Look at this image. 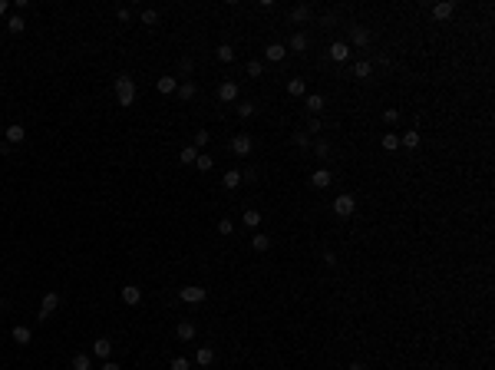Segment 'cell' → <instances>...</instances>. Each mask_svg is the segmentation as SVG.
Wrapping results in <instances>:
<instances>
[{"label": "cell", "instance_id": "cell-1", "mask_svg": "<svg viewBox=\"0 0 495 370\" xmlns=\"http://www.w3.org/2000/svg\"><path fill=\"white\" fill-rule=\"evenodd\" d=\"M116 100H119V106H132V100H136V80L132 76H116Z\"/></svg>", "mask_w": 495, "mask_h": 370}, {"label": "cell", "instance_id": "cell-2", "mask_svg": "<svg viewBox=\"0 0 495 370\" xmlns=\"http://www.w3.org/2000/svg\"><path fill=\"white\" fill-rule=\"evenodd\" d=\"M353 212H357V199H353L350 192H344V195H337V199H333V215H340V218H350Z\"/></svg>", "mask_w": 495, "mask_h": 370}, {"label": "cell", "instance_id": "cell-3", "mask_svg": "<svg viewBox=\"0 0 495 370\" xmlns=\"http://www.w3.org/2000/svg\"><path fill=\"white\" fill-rule=\"evenodd\" d=\"M178 298H182L185 304H201V301L208 298V291H205V288H198V284H188V288L178 291Z\"/></svg>", "mask_w": 495, "mask_h": 370}, {"label": "cell", "instance_id": "cell-4", "mask_svg": "<svg viewBox=\"0 0 495 370\" xmlns=\"http://www.w3.org/2000/svg\"><path fill=\"white\" fill-rule=\"evenodd\" d=\"M251 149H254V142H251L248 132H238V136L231 139V152H235V156L245 159V156H251Z\"/></svg>", "mask_w": 495, "mask_h": 370}, {"label": "cell", "instance_id": "cell-5", "mask_svg": "<svg viewBox=\"0 0 495 370\" xmlns=\"http://www.w3.org/2000/svg\"><path fill=\"white\" fill-rule=\"evenodd\" d=\"M350 43H340V40H337V43H330V53H327V57H330L333 63H347V60H350Z\"/></svg>", "mask_w": 495, "mask_h": 370}, {"label": "cell", "instance_id": "cell-6", "mask_svg": "<svg viewBox=\"0 0 495 370\" xmlns=\"http://www.w3.org/2000/svg\"><path fill=\"white\" fill-rule=\"evenodd\" d=\"M314 17V10L307 4H297V7H291V13H288V20L291 23H307V20Z\"/></svg>", "mask_w": 495, "mask_h": 370}, {"label": "cell", "instance_id": "cell-7", "mask_svg": "<svg viewBox=\"0 0 495 370\" xmlns=\"http://www.w3.org/2000/svg\"><path fill=\"white\" fill-rule=\"evenodd\" d=\"M218 100L221 103H235V100H238V83H235V80H225L218 86Z\"/></svg>", "mask_w": 495, "mask_h": 370}, {"label": "cell", "instance_id": "cell-8", "mask_svg": "<svg viewBox=\"0 0 495 370\" xmlns=\"http://www.w3.org/2000/svg\"><path fill=\"white\" fill-rule=\"evenodd\" d=\"M350 43L353 46H370V30H367V27H360V23H353L350 27Z\"/></svg>", "mask_w": 495, "mask_h": 370}, {"label": "cell", "instance_id": "cell-9", "mask_svg": "<svg viewBox=\"0 0 495 370\" xmlns=\"http://www.w3.org/2000/svg\"><path fill=\"white\" fill-rule=\"evenodd\" d=\"M307 46H310V37H307V33H304V30L291 33V46H288L291 53H304V50H307Z\"/></svg>", "mask_w": 495, "mask_h": 370}, {"label": "cell", "instance_id": "cell-10", "mask_svg": "<svg viewBox=\"0 0 495 370\" xmlns=\"http://www.w3.org/2000/svg\"><path fill=\"white\" fill-rule=\"evenodd\" d=\"M284 57H288V46H284V43H268V46H264V60L281 63Z\"/></svg>", "mask_w": 495, "mask_h": 370}, {"label": "cell", "instance_id": "cell-11", "mask_svg": "<svg viewBox=\"0 0 495 370\" xmlns=\"http://www.w3.org/2000/svg\"><path fill=\"white\" fill-rule=\"evenodd\" d=\"M175 93H178V100H182V103H192L195 96H198V86H195V80H185V83H178Z\"/></svg>", "mask_w": 495, "mask_h": 370}, {"label": "cell", "instance_id": "cell-12", "mask_svg": "<svg viewBox=\"0 0 495 370\" xmlns=\"http://www.w3.org/2000/svg\"><path fill=\"white\" fill-rule=\"evenodd\" d=\"M4 136H7V142H10V145H17V142H23V139H27V129L20 122H13V126H7V129H4Z\"/></svg>", "mask_w": 495, "mask_h": 370}, {"label": "cell", "instance_id": "cell-13", "mask_svg": "<svg viewBox=\"0 0 495 370\" xmlns=\"http://www.w3.org/2000/svg\"><path fill=\"white\" fill-rule=\"evenodd\" d=\"M93 354H96L99 360H109V354H113V340H109V337L93 340Z\"/></svg>", "mask_w": 495, "mask_h": 370}, {"label": "cell", "instance_id": "cell-14", "mask_svg": "<svg viewBox=\"0 0 495 370\" xmlns=\"http://www.w3.org/2000/svg\"><path fill=\"white\" fill-rule=\"evenodd\" d=\"M452 13H456V4H452V0H442V4L433 7V17H436V20H449Z\"/></svg>", "mask_w": 495, "mask_h": 370}, {"label": "cell", "instance_id": "cell-15", "mask_svg": "<svg viewBox=\"0 0 495 370\" xmlns=\"http://www.w3.org/2000/svg\"><path fill=\"white\" fill-rule=\"evenodd\" d=\"M155 86H159V93H162V96H172L178 89V80H175V76H159Z\"/></svg>", "mask_w": 495, "mask_h": 370}, {"label": "cell", "instance_id": "cell-16", "mask_svg": "<svg viewBox=\"0 0 495 370\" xmlns=\"http://www.w3.org/2000/svg\"><path fill=\"white\" fill-rule=\"evenodd\" d=\"M122 301L129 304V308H136V304L142 301V291H139L136 284H125V288H122Z\"/></svg>", "mask_w": 495, "mask_h": 370}, {"label": "cell", "instance_id": "cell-17", "mask_svg": "<svg viewBox=\"0 0 495 370\" xmlns=\"http://www.w3.org/2000/svg\"><path fill=\"white\" fill-rule=\"evenodd\" d=\"M420 142H423V136H420L416 129H406V132L400 136V145H406V149H420Z\"/></svg>", "mask_w": 495, "mask_h": 370}, {"label": "cell", "instance_id": "cell-18", "mask_svg": "<svg viewBox=\"0 0 495 370\" xmlns=\"http://www.w3.org/2000/svg\"><path fill=\"white\" fill-rule=\"evenodd\" d=\"M324 96H320V93H307V96H304V106H307V113H320V109H324Z\"/></svg>", "mask_w": 495, "mask_h": 370}, {"label": "cell", "instance_id": "cell-19", "mask_svg": "<svg viewBox=\"0 0 495 370\" xmlns=\"http://www.w3.org/2000/svg\"><path fill=\"white\" fill-rule=\"evenodd\" d=\"M10 337L17 340V344H30V340H33V331H30V327H23V324H17L10 331Z\"/></svg>", "mask_w": 495, "mask_h": 370}, {"label": "cell", "instance_id": "cell-20", "mask_svg": "<svg viewBox=\"0 0 495 370\" xmlns=\"http://www.w3.org/2000/svg\"><path fill=\"white\" fill-rule=\"evenodd\" d=\"M330 172H327V169H317V172H314V176H310V185L314 188H327V185H330Z\"/></svg>", "mask_w": 495, "mask_h": 370}, {"label": "cell", "instance_id": "cell-21", "mask_svg": "<svg viewBox=\"0 0 495 370\" xmlns=\"http://www.w3.org/2000/svg\"><path fill=\"white\" fill-rule=\"evenodd\" d=\"M175 334H178V340H195V334H198V331H195L192 320H182V324L175 327Z\"/></svg>", "mask_w": 495, "mask_h": 370}, {"label": "cell", "instance_id": "cell-22", "mask_svg": "<svg viewBox=\"0 0 495 370\" xmlns=\"http://www.w3.org/2000/svg\"><path fill=\"white\" fill-rule=\"evenodd\" d=\"M57 308H60V294H57V291H46V294H43V308H40V311L53 314Z\"/></svg>", "mask_w": 495, "mask_h": 370}, {"label": "cell", "instance_id": "cell-23", "mask_svg": "<svg viewBox=\"0 0 495 370\" xmlns=\"http://www.w3.org/2000/svg\"><path fill=\"white\" fill-rule=\"evenodd\" d=\"M370 73H373L370 60H357V63H353V76H357V80H367Z\"/></svg>", "mask_w": 495, "mask_h": 370}, {"label": "cell", "instance_id": "cell-24", "mask_svg": "<svg viewBox=\"0 0 495 370\" xmlns=\"http://www.w3.org/2000/svg\"><path fill=\"white\" fill-rule=\"evenodd\" d=\"M195 360H198V367H212V360H215V351H212V347H198V354H195Z\"/></svg>", "mask_w": 495, "mask_h": 370}, {"label": "cell", "instance_id": "cell-25", "mask_svg": "<svg viewBox=\"0 0 495 370\" xmlns=\"http://www.w3.org/2000/svg\"><path fill=\"white\" fill-rule=\"evenodd\" d=\"M251 248H254V251H268V248H271V238H268L264 232L251 235Z\"/></svg>", "mask_w": 495, "mask_h": 370}, {"label": "cell", "instance_id": "cell-26", "mask_svg": "<svg viewBox=\"0 0 495 370\" xmlns=\"http://www.w3.org/2000/svg\"><path fill=\"white\" fill-rule=\"evenodd\" d=\"M288 93L291 96H307V83L304 80H288Z\"/></svg>", "mask_w": 495, "mask_h": 370}, {"label": "cell", "instance_id": "cell-27", "mask_svg": "<svg viewBox=\"0 0 495 370\" xmlns=\"http://www.w3.org/2000/svg\"><path fill=\"white\" fill-rule=\"evenodd\" d=\"M215 57H218L221 63H231V60H235V46H231V43H221L218 50H215Z\"/></svg>", "mask_w": 495, "mask_h": 370}, {"label": "cell", "instance_id": "cell-28", "mask_svg": "<svg viewBox=\"0 0 495 370\" xmlns=\"http://www.w3.org/2000/svg\"><path fill=\"white\" fill-rule=\"evenodd\" d=\"M221 182H225V188H238V185H241V172H238V169H228Z\"/></svg>", "mask_w": 495, "mask_h": 370}, {"label": "cell", "instance_id": "cell-29", "mask_svg": "<svg viewBox=\"0 0 495 370\" xmlns=\"http://www.w3.org/2000/svg\"><path fill=\"white\" fill-rule=\"evenodd\" d=\"M291 139H294V145H297V149H307V145H310V132H307V129H297Z\"/></svg>", "mask_w": 495, "mask_h": 370}, {"label": "cell", "instance_id": "cell-30", "mask_svg": "<svg viewBox=\"0 0 495 370\" xmlns=\"http://www.w3.org/2000/svg\"><path fill=\"white\" fill-rule=\"evenodd\" d=\"M314 156L327 159V156H330V142H327V139H317V142H314Z\"/></svg>", "mask_w": 495, "mask_h": 370}, {"label": "cell", "instance_id": "cell-31", "mask_svg": "<svg viewBox=\"0 0 495 370\" xmlns=\"http://www.w3.org/2000/svg\"><path fill=\"white\" fill-rule=\"evenodd\" d=\"M7 30H10V33H23L27 30L23 17H20V13H17V17H10V20H7Z\"/></svg>", "mask_w": 495, "mask_h": 370}, {"label": "cell", "instance_id": "cell-32", "mask_svg": "<svg viewBox=\"0 0 495 370\" xmlns=\"http://www.w3.org/2000/svg\"><path fill=\"white\" fill-rule=\"evenodd\" d=\"M195 165H198L201 172H212V165H215V159L212 156H205V152H198V159H195Z\"/></svg>", "mask_w": 495, "mask_h": 370}, {"label": "cell", "instance_id": "cell-33", "mask_svg": "<svg viewBox=\"0 0 495 370\" xmlns=\"http://www.w3.org/2000/svg\"><path fill=\"white\" fill-rule=\"evenodd\" d=\"M245 225H248V228H257V225H261V212L248 208V212H245Z\"/></svg>", "mask_w": 495, "mask_h": 370}, {"label": "cell", "instance_id": "cell-34", "mask_svg": "<svg viewBox=\"0 0 495 370\" xmlns=\"http://www.w3.org/2000/svg\"><path fill=\"white\" fill-rule=\"evenodd\" d=\"M245 69H248V76H254V80H257V76L264 73V63H261V60H248Z\"/></svg>", "mask_w": 495, "mask_h": 370}, {"label": "cell", "instance_id": "cell-35", "mask_svg": "<svg viewBox=\"0 0 495 370\" xmlns=\"http://www.w3.org/2000/svg\"><path fill=\"white\" fill-rule=\"evenodd\" d=\"M396 145H400V136H396V132H386V136H383V149H386V152H393Z\"/></svg>", "mask_w": 495, "mask_h": 370}, {"label": "cell", "instance_id": "cell-36", "mask_svg": "<svg viewBox=\"0 0 495 370\" xmlns=\"http://www.w3.org/2000/svg\"><path fill=\"white\" fill-rule=\"evenodd\" d=\"M238 116H241V119H251V116H254V103H238Z\"/></svg>", "mask_w": 495, "mask_h": 370}, {"label": "cell", "instance_id": "cell-37", "mask_svg": "<svg viewBox=\"0 0 495 370\" xmlns=\"http://www.w3.org/2000/svg\"><path fill=\"white\" fill-rule=\"evenodd\" d=\"M195 159H198V149H195V145H185V149H182V165L195 162Z\"/></svg>", "mask_w": 495, "mask_h": 370}, {"label": "cell", "instance_id": "cell-38", "mask_svg": "<svg viewBox=\"0 0 495 370\" xmlns=\"http://www.w3.org/2000/svg\"><path fill=\"white\" fill-rule=\"evenodd\" d=\"M73 370H89V354H76V357H73Z\"/></svg>", "mask_w": 495, "mask_h": 370}, {"label": "cell", "instance_id": "cell-39", "mask_svg": "<svg viewBox=\"0 0 495 370\" xmlns=\"http://www.w3.org/2000/svg\"><path fill=\"white\" fill-rule=\"evenodd\" d=\"M142 23L145 27H155L159 23V10H142Z\"/></svg>", "mask_w": 495, "mask_h": 370}, {"label": "cell", "instance_id": "cell-40", "mask_svg": "<svg viewBox=\"0 0 495 370\" xmlns=\"http://www.w3.org/2000/svg\"><path fill=\"white\" fill-rule=\"evenodd\" d=\"M195 149H201V145H208V129H198V132H195Z\"/></svg>", "mask_w": 495, "mask_h": 370}, {"label": "cell", "instance_id": "cell-41", "mask_svg": "<svg viewBox=\"0 0 495 370\" xmlns=\"http://www.w3.org/2000/svg\"><path fill=\"white\" fill-rule=\"evenodd\" d=\"M231 232H235V221L231 218H221L218 221V235H231Z\"/></svg>", "mask_w": 495, "mask_h": 370}, {"label": "cell", "instance_id": "cell-42", "mask_svg": "<svg viewBox=\"0 0 495 370\" xmlns=\"http://www.w3.org/2000/svg\"><path fill=\"white\" fill-rule=\"evenodd\" d=\"M172 370H192V364L185 357H172Z\"/></svg>", "mask_w": 495, "mask_h": 370}, {"label": "cell", "instance_id": "cell-43", "mask_svg": "<svg viewBox=\"0 0 495 370\" xmlns=\"http://www.w3.org/2000/svg\"><path fill=\"white\" fill-rule=\"evenodd\" d=\"M178 69H182V73L188 76V73H192V69H195V63H192V60L185 57V60H178Z\"/></svg>", "mask_w": 495, "mask_h": 370}, {"label": "cell", "instance_id": "cell-44", "mask_svg": "<svg viewBox=\"0 0 495 370\" xmlns=\"http://www.w3.org/2000/svg\"><path fill=\"white\" fill-rule=\"evenodd\" d=\"M383 119H386V122H400V109H386V113H383Z\"/></svg>", "mask_w": 495, "mask_h": 370}, {"label": "cell", "instance_id": "cell-45", "mask_svg": "<svg viewBox=\"0 0 495 370\" xmlns=\"http://www.w3.org/2000/svg\"><path fill=\"white\" fill-rule=\"evenodd\" d=\"M116 17H119L122 23H129V20H132V10H129V7H119V13H116Z\"/></svg>", "mask_w": 495, "mask_h": 370}, {"label": "cell", "instance_id": "cell-46", "mask_svg": "<svg viewBox=\"0 0 495 370\" xmlns=\"http://www.w3.org/2000/svg\"><path fill=\"white\" fill-rule=\"evenodd\" d=\"M324 264H327V268H333V264H337V255H333V251H324Z\"/></svg>", "mask_w": 495, "mask_h": 370}, {"label": "cell", "instance_id": "cell-47", "mask_svg": "<svg viewBox=\"0 0 495 370\" xmlns=\"http://www.w3.org/2000/svg\"><path fill=\"white\" fill-rule=\"evenodd\" d=\"M320 129H324V122H320V119H310L307 122V132H320Z\"/></svg>", "mask_w": 495, "mask_h": 370}, {"label": "cell", "instance_id": "cell-48", "mask_svg": "<svg viewBox=\"0 0 495 370\" xmlns=\"http://www.w3.org/2000/svg\"><path fill=\"white\" fill-rule=\"evenodd\" d=\"M10 152H13V145H10V142H0V156H10Z\"/></svg>", "mask_w": 495, "mask_h": 370}, {"label": "cell", "instance_id": "cell-49", "mask_svg": "<svg viewBox=\"0 0 495 370\" xmlns=\"http://www.w3.org/2000/svg\"><path fill=\"white\" fill-rule=\"evenodd\" d=\"M102 370H122L119 364H113V360H102Z\"/></svg>", "mask_w": 495, "mask_h": 370}, {"label": "cell", "instance_id": "cell-50", "mask_svg": "<svg viewBox=\"0 0 495 370\" xmlns=\"http://www.w3.org/2000/svg\"><path fill=\"white\" fill-rule=\"evenodd\" d=\"M347 370H367V367H363V364H360V360H353V364H350V367H347Z\"/></svg>", "mask_w": 495, "mask_h": 370}, {"label": "cell", "instance_id": "cell-51", "mask_svg": "<svg viewBox=\"0 0 495 370\" xmlns=\"http://www.w3.org/2000/svg\"><path fill=\"white\" fill-rule=\"evenodd\" d=\"M7 7H10V4H7V0H0V17H4V13H7Z\"/></svg>", "mask_w": 495, "mask_h": 370}, {"label": "cell", "instance_id": "cell-52", "mask_svg": "<svg viewBox=\"0 0 495 370\" xmlns=\"http://www.w3.org/2000/svg\"><path fill=\"white\" fill-rule=\"evenodd\" d=\"M201 370H212V367H201Z\"/></svg>", "mask_w": 495, "mask_h": 370}]
</instances>
